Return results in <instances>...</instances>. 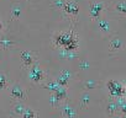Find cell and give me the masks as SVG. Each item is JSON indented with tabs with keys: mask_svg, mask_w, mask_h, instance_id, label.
Returning a JSON list of instances; mask_svg holds the SVG:
<instances>
[{
	"mask_svg": "<svg viewBox=\"0 0 126 118\" xmlns=\"http://www.w3.org/2000/svg\"><path fill=\"white\" fill-rule=\"evenodd\" d=\"M29 80L32 83V84H36V85H41L42 83H45L48 76L46 74V71L40 67V64L36 62L35 64H32L31 67H29Z\"/></svg>",
	"mask_w": 126,
	"mask_h": 118,
	"instance_id": "6da1fadb",
	"label": "cell"
},
{
	"mask_svg": "<svg viewBox=\"0 0 126 118\" xmlns=\"http://www.w3.org/2000/svg\"><path fill=\"white\" fill-rule=\"evenodd\" d=\"M9 95L11 101H26L27 100V90L21 84H14L9 89Z\"/></svg>",
	"mask_w": 126,
	"mask_h": 118,
	"instance_id": "7a4b0ae2",
	"label": "cell"
},
{
	"mask_svg": "<svg viewBox=\"0 0 126 118\" xmlns=\"http://www.w3.org/2000/svg\"><path fill=\"white\" fill-rule=\"evenodd\" d=\"M106 87L109 90V94H110L111 98H116V97H120V96L125 95V85L121 81L109 80L106 83Z\"/></svg>",
	"mask_w": 126,
	"mask_h": 118,
	"instance_id": "3957f363",
	"label": "cell"
},
{
	"mask_svg": "<svg viewBox=\"0 0 126 118\" xmlns=\"http://www.w3.org/2000/svg\"><path fill=\"white\" fill-rule=\"evenodd\" d=\"M62 10L66 12V15L72 19V21L74 22L78 17V12H79V3L77 0H68V1L64 3Z\"/></svg>",
	"mask_w": 126,
	"mask_h": 118,
	"instance_id": "277c9868",
	"label": "cell"
},
{
	"mask_svg": "<svg viewBox=\"0 0 126 118\" xmlns=\"http://www.w3.org/2000/svg\"><path fill=\"white\" fill-rule=\"evenodd\" d=\"M106 5L101 1H93L90 3L89 5V15H90V19L96 21L100 16H101V12L105 10Z\"/></svg>",
	"mask_w": 126,
	"mask_h": 118,
	"instance_id": "5b68a950",
	"label": "cell"
},
{
	"mask_svg": "<svg viewBox=\"0 0 126 118\" xmlns=\"http://www.w3.org/2000/svg\"><path fill=\"white\" fill-rule=\"evenodd\" d=\"M20 59H21V63L24 64V67L29 68L37 62V54L33 53L32 50H21Z\"/></svg>",
	"mask_w": 126,
	"mask_h": 118,
	"instance_id": "8992f818",
	"label": "cell"
},
{
	"mask_svg": "<svg viewBox=\"0 0 126 118\" xmlns=\"http://www.w3.org/2000/svg\"><path fill=\"white\" fill-rule=\"evenodd\" d=\"M98 27H99V30L104 33V35H109L110 32H111V24H110V21L108 20V19H104V17H99L98 20Z\"/></svg>",
	"mask_w": 126,
	"mask_h": 118,
	"instance_id": "52a82bcc",
	"label": "cell"
},
{
	"mask_svg": "<svg viewBox=\"0 0 126 118\" xmlns=\"http://www.w3.org/2000/svg\"><path fill=\"white\" fill-rule=\"evenodd\" d=\"M61 112H62V116L63 117H77L78 113L77 111L74 109L73 106L68 105L67 102L63 103V106H61Z\"/></svg>",
	"mask_w": 126,
	"mask_h": 118,
	"instance_id": "ba28073f",
	"label": "cell"
},
{
	"mask_svg": "<svg viewBox=\"0 0 126 118\" xmlns=\"http://www.w3.org/2000/svg\"><path fill=\"white\" fill-rule=\"evenodd\" d=\"M122 48V41L119 37H114L111 38L110 43H109V52L110 53H117L119 50H121Z\"/></svg>",
	"mask_w": 126,
	"mask_h": 118,
	"instance_id": "9c48e42d",
	"label": "cell"
},
{
	"mask_svg": "<svg viewBox=\"0 0 126 118\" xmlns=\"http://www.w3.org/2000/svg\"><path fill=\"white\" fill-rule=\"evenodd\" d=\"M25 108H26V106H25L24 101H14L13 102V109H11V112H13L14 116L21 117L22 113H24V111H25Z\"/></svg>",
	"mask_w": 126,
	"mask_h": 118,
	"instance_id": "30bf717a",
	"label": "cell"
},
{
	"mask_svg": "<svg viewBox=\"0 0 126 118\" xmlns=\"http://www.w3.org/2000/svg\"><path fill=\"white\" fill-rule=\"evenodd\" d=\"M16 46V43L14 41H11L9 37H5V36H0V49L3 50H8V49H11Z\"/></svg>",
	"mask_w": 126,
	"mask_h": 118,
	"instance_id": "8fae6325",
	"label": "cell"
},
{
	"mask_svg": "<svg viewBox=\"0 0 126 118\" xmlns=\"http://www.w3.org/2000/svg\"><path fill=\"white\" fill-rule=\"evenodd\" d=\"M119 112V106L115 98H110V101L106 105V113L109 116H115Z\"/></svg>",
	"mask_w": 126,
	"mask_h": 118,
	"instance_id": "7c38bea8",
	"label": "cell"
},
{
	"mask_svg": "<svg viewBox=\"0 0 126 118\" xmlns=\"http://www.w3.org/2000/svg\"><path fill=\"white\" fill-rule=\"evenodd\" d=\"M53 94H54L61 101H66V100L68 98V92H67V87H66V86L58 85L57 89L53 91Z\"/></svg>",
	"mask_w": 126,
	"mask_h": 118,
	"instance_id": "4fadbf2b",
	"label": "cell"
},
{
	"mask_svg": "<svg viewBox=\"0 0 126 118\" xmlns=\"http://www.w3.org/2000/svg\"><path fill=\"white\" fill-rule=\"evenodd\" d=\"M114 11L117 14V15H120V16H125V14H126V5H125V1L122 0V1H119V3H116L115 5H114Z\"/></svg>",
	"mask_w": 126,
	"mask_h": 118,
	"instance_id": "5bb4252c",
	"label": "cell"
},
{
	"mask_svg": "<svg viewBox=\"0 0 126 118\" xmlns=\"http://www.w3.org/2000/svg\"><path fill=\"white\" fill-rule=\"evenodd\" d=\"M41 86H42L43 89H47L49 92H53V91L57 89L58 84H57V81H56V80H49V79H47L45 83H42V84H41Z\"/></svg>",
	"mask_w": 126,
	"mask_h": 118,
	"instance_id": "9a60e30c",
	"label": "cell"
},
{
	"mask_svg": "<svg viewBox=\"0 0 126 118\" xmlns=\"http://www.w3.org/2000/svg\"><path fill=\"white\" fill-rule=\"evenodd\" d=\"M22 15V8L19 4H15L11 8V19L13 20H19Z\"/></svg>",
	"mask_w": 126,
	"mask_h": 118,
	"instance_id": "2e32d148",
	"label": "cell"
},
{
	"mask_svg": "<svg viewBox=\"0 0 126 118\" xmlns=\"http://www.w3.org/2000/svg\"><path fill=\"white\" fill-rule=\"evenodd\" d=\"M89 102H90V95L88 94V91L83 92L80 95V100H79V103H80V107L84 109L89 106Z\"/></svg>",
	"mask_w": 126,
	"mask_h": 118,
	"instance_id": "e0dca14e",
	"label": "cell"
},
{
	"mask_svg": "<svg viewBox=\"0 0 126 118\" xmlns=\"http://www.w3.org/2000/svg\"><path fill=\"white\" fill-rule=\"evenodd\" d=\"M9 87V80H8V76L0 71V90H5Z\"/></svg>",
	"mask_w": 126,
	"mask_h": 118,
	"instance_id": "ac0fdd59",
	"label": "cell"
},
{
	"mask_svg": "<svg viewBox=\"0 0 126 118\" xmlns=\"http://www.w3.org/2000/svg\"><path fill=\"white\" fill-rule=\"evenodd\" d=\"M21 117H24V118H35V117H38V113H37V112H35L32 108L26 107Z\"/></svg>",
	"mask_w": 126,
	"mask_h": 118,
	"instance_id": "d6986e66",
	"label": "cell"
},
{
	"mask_svg": "<svg viewBox=\"0 0 126 118\" xmlns=\"http://www.w3.org/2000/svg\"><path fill=\"white\" fill-rule=\"evenodd\" d=\"M54 80L57 81V84H58V85L66 86V87H68V86H69V79H68V78H66L64 75H62V74H61L59 76H57Z\"/></svg>",
	"mask_w": 126,
	"mask_h": 118,
	"instance_id": "ffe728a7",
	"label": "cell"
},
{
	"mask_svg": "<svg viewBox=\"0 0 126 118\" xmlns=\"http://www.w3.org/2000/svg\"><path fill=\"white\" fill-rule=\"evenodd\" d=\"M98 83L95 80H87L84 83V90H94L95 87H98Z\"/></svg>",
	"mask_w": 126,
	"mask_h": 118,
	"instance_id": "44dd1931",
	"label": "cell"
},
{
	"mask_svg": "<svg viewBox=\"0 0 126 118\" xmlns=\"http://www.w3.org/2000/svg\"><path fill=\"white\" fill-rule=\"evenodd\" d=\"M51 94H52V95H51L49 103H51V106H52L53 108H57L58 106H61V102H62V101H61V100H59V98H58V97H57V96H56L53 92H51Z\"/></svg>",
	"mask_w": 126,
	"mask_h": 118,
	"instance_id": "7402d4cb",
	"label": "cell"
},
{
	"mask_svg": "<svg viewBox=\"0 0 126 118\" xmlns=\"http://www.w3.org/2000/svg\"><path fill=\"white\" fill-rule=\"evenodd\" d=\"M64 0H54V3H53V5L54 6H57V8H59L61 10H62V8H63V5H64Z\"/></svg>",
	"mask_w": 126,
	"mask_h": 118,
	"instance_id": "603a6c76",
	"label": "cell"
},
{
	"mask_svg": "<svg viewBox=\"0 0 126 118\" xmlns=\"http://www.w3.org/2000/svg\"><path fill=\"white\" fill-rule=\"evenodd\" d=\"M3 30H4V26H3V22H1V21H0V32H1Z\"/></svg>",
	"mask_w": 126,
	"mask_h": 118,
	"instance_id": "cb8c5ba5",
	"label": "cell"
}]
</instances>
